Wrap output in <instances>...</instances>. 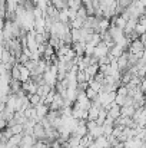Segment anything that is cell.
I'll return each mask as SVG.
<instances>
[{"mask_svg":"<svg viewBox=\"0 0 146 148\" xmlns=\"http://www.w3.org/2000/svg\"><path fill=\"white\" fill-rule=\"evenodd\" d=\"M109 52H110V48H109L105 42H100L96 48H95V53H93V56L97 58V59H100V58H103V56H107V55H109Z\"/></svg>","mask_w":146,"mask_h":148,"instance_id":"cell-2","label":"cell"},{"mask_svg":"<svg viewBox=\"0 0 146 148\" xmlns=\"http://www.w3.org/2000/svg\"><path fill=\"white\" fill-rule=\"evenodd\" d=\"M39 86H40V85H39L36 81H33V79H30V81H27V82H23V89L26 91V94H27V95L37 94Z\"/></svg>","mask_w":146,"mask_h":148,"instance_id":"cell-1","label":"cell"},{"mask_svg":"<svg viewBox=\"0 0 146 148\" xmlns=\"http://www.w3.org/2000/svg\"><path fill=\"white\" fill-rule=\"evenodd\" d=\"M30 79H32V71L27 66H24V65L20 63V81L22 82H27Z\"/></svg>","mask_w":146,"mask_h":148,"instance_id":"cell-3","label":"cell"},{"mask_svg":"<svg viewBox=\"0 0 146 148\" xmlns=\"http://www.w3.org/2000/svg\"><path fill=\"white\" fill-rule=\"evenodd\" d=\"M67 3V7L69 9H73V10H80L85 4L82 3V0H66Z\"/></svg>","mask_w":146,"mask_h":148,"instance_id":"cell-5","label":"cell"},{"mask_svg":"<svg viewBox=\"0 0 146 148\" xmlns=\"http://www.w3.org/2000/svg\"><path fill=\"white\" fill-rule=\"evenodd\" d=\"M136 109H138V108H136L135 105H123V106H122V115H123V116H130V118H133Z\"/></svg>","mask_w":146,"mask_h":148,"instance_id":"cell-4","label":"cell"}]
</instances>
